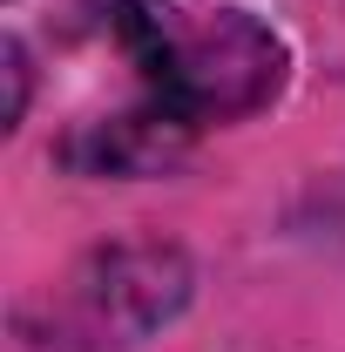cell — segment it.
Masks as SVG:
<instances>
[{
    "mask_svg": "<svg viewBox=\"0 0 345 352\" xmlns=\"http://www.w3.org/2000/svg\"><path fill=\"white\" fill-rule=\"evenodd\" d=\"M115 41L149 82V102L183 129L230 122L264 109L285 82V41L244 7H176V0H122Z\"/></svg>",
    "mask_w": 345,
    "mask_h": 352,
    "instance_id": "obj_1",
    "label": "cell"
},
{
    "mask_svg": "<svg viewBox=\"0 0 345 352\" xmlns=\"http://www.w3.org/2000/svg\"><path fill=\"white\" fill-rule=\"evenodd\" d=\"M190 298V264L170 244H122L88 258L61 292L68 346H129Z\"/></svg>",
    "mask_w": 345,
    "mask_h": 352,
    "instance_id": "obj_2",
    "label": "cell"
},
{
    "mask_svg": "<svg viewBox=\"0 0 345 352\" xmlns=\"http://www.w3.org/2000/svg\"><path fill=\"white\" fill-rule=\"evenodd\" d=\"M0 54H7V122H21V109H27V54H21V41H7Z\"/></svg>",
    "mask_w": 345,
    "mask_h": 352,
    "instance_id": "obj_3",
    "label": "cell"
}]
</instances>
